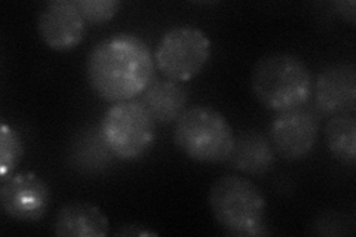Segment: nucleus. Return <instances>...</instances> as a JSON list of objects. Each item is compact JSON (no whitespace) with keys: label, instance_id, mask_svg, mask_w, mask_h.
<instances>
[{"label":"nucleus","instance_id":"nucleus-1","mask_svg":"<svg viewBox=\"0 0 356 237\" xmlns=\"http://www.w3.org/2000/svg\"><path fill=\"white\" fill-rule=\"evenodd\" d=\"M154 65L146 42L131 33H116L89 52L86 77L99 98L122 103L146 91L154 79Z\"/></svg>","mask_w":356,"mask_h":237},{"label":"nucleus","instance_id":"nucleus-9","mask_svg":"<svg viewBox=\"0 0 356 237\" xmlns=\"http://www.w3.org/2000/svg\"><path fill=\"white\" fill-rule=\"evenodd\" d=\"M86 21L76 0H51L38 15V33L42 42L52 51L74 49L85 38Z\"/></svg>","mask_w":356,"mask_h":237},{"label":"nucleus","instance_id":"nucleus-16","mask_svg":"<svg viewBox=\"0 0 356 237\" xmlns=\"http://www.w3.org/2000/svg\"><path fill=\"white\" fill-rule=\"evenodd\" d=\"M76 5L83 19L91 24H103L110 21L120 9L118 0H76Z\"/></svg>","mask_w":356,"mask_h":237},{"label":"nucleus","instance_id":"nucleus-4","mask_svg":"<svg viewBox=\"0 0 356 237\" xmlns=\"http://www.w3.org/2000/svg\"><path fill=\"white\" fill-rule=\"evenodd\" d=\"M235 141L229 120L213 107L193 106L175 120V145L197 163L229 161Z\"/></svg>","mask_w":356,"mask_h":237},{"label":"nucleus","instance_id":"nucleus-11","mask_svg":"<svg viewBox=\"0 0 356 237\" xmlns=\"http://www.w3.org/2000/svg\"><path fill=\"white\" fill-rule=\"evenodd\" d=\"M108 229L103 211L88 202L67 203L54 220V233L61 237H103Z\"/></svg>","mask_w":356,"mask_h":237},{"label":"nucleus","instance_id":"nucleus-2","mask_svg":"<svg viewBox=\"0 0 356 237\" xmlns=\"http://www.w3.org/2000/svg\"><path fill=\"white\" fill-rule=\"evenodd\" d=\"M209 209L226 233L238 237L269 234L267 203L261 190L248 178L226 175L211 186Z\"/></svg>","mask_w":356,"mask_h":237},{"label":"nucleus","instance_id":"nucleus-18","mask_svg":"<svg viewBox=\"0 0 356 237\" xmlns=\"http://www.w3.org/2000/svg\"><path fill=\"white\" fill-rule=\"evenodd\" d=\"M137 227H138V225H134V224L125 225V227L122 229L118 234H120V236H150V234H153L150 231H144L141 229L138 230Z\"/></svg>","mask_w":356,"mask_h":237},{"label":"nucleus","instance_id":"nucleus-8","mask_svg":"<svg viewBox=\"0 0 356 237\" xmlns=\"http://www.w3.org/2000/svg\"><path fill=\"white\" fill-rule=\"evenodd\" d=\"M319 123L314 113L306 108L282 111L270 125V142L276 153L286 161H302L318 141Z\"/></svg>","mask_w":356,"mask_h":237},{"label":"nucleus","instance_id":"nucleus-12","mask_svg":"<svg viewBox=\"0 0 356 237\" xmlns=\"http://www.w3.org/2000/svg\"><path fill=\"white\" fill-rule=\"evenodd\" d=\"M144 107L154 123H172L183 115L187 104V91L184 86L170 79H153V82L143 92Z\"/></svg>","mask_w":356,"mask_h":237},{"label":"nucleus","instance_id":"nucleus-17","mask_svg":"<svg viewBox=\"0 0 356 237\" xmlns=\"http://www.w3.org/2000/svg\"><path fill=\"white\" fill-rule=\"evenodd\" d=\"M334 10L336 14L340 15L344 21H348L349 24H355V2L353 0H344V2L334 3Z\"/></svg>","mask_w":356,"mask_h":237},{"label":"nucleus","instance_id":"nucleus-3","mask_svg":"<svg viewBox=\"0 0 356 237\" xmlns=\"http://www.w3.org/2000/svg\"><path fill=\"white\" fill-rule=\"evenodd\" d=\"M251 89L266 108L276 113L306 104L314 92V81L307 65L291 54H270L255 64Z\"/></svg>","mask_w":356,"mask_h":237},{"label":"nucleus","instance_id":"nucleus-10","mask_svg":"<svg viewBox=\"0 0 356 237\" xmlns=\"http://www.w3.org/2000/svg\"><path fill=\"white\" fill-rule=\"evenodd\" d=\"M316 107L328 116L353 115L356 108V69L353 64H331L314 83Z\"/></svg>","mask_w":356,"mask_h":237},{"label":"nucleus","instance_id":"nucleus-15","mask_svg":"<svg viewBox=\"0 0 356 237\" xmlns=\"http://www.w3.org/2000/svg\"><path fill=\"white\" fill-rule=\"evenodd\" d=\"M22 153H24V145H22L19 133L6 123H2L0 126V178L5 179L13 175Z\"/></svg>","mask_w":356,"mask_h":237},{"label":"nucleus","instance_id":"nucleus-14","mask_svg":"<svg viewBox=\"0 0 356 237\" xmlns=\"http://www.w3.org/2000/svg\"><path fill=\"white\" fill-rule=\"evenodd\" d=\"M330 153L340 163L353 166L356 162V119L353 115L331 116L324 129Z\"/></svg>","mask_w":356,"mask_h":237},{"label":"nucleus","instance_id":"nucleus-5","mask_svg":"<svg viewBox=\"0 0 356 237\" xmlns=\"http://www.w3.org/2000/svg\"><path fill=\"white\" fill-rule=\"evenodd\" d=\"M99 135L111 156L132 162L146 156L153 147L154 120L141 101H122L106 111Z\"/></svg>","mask_w":356,"mask_h":237},{"label":"nucleus","instance_id":"nucleus-13","mask_svg":"<svg viewBox=\"0 0 356 237\" xmlns=\"http://www.w3.org/2000/svg\"><path fill=\"white\" fill-rule=\"evenodd\" d=\"M230 165L248 175H264L275 163L272 142L257 132L241 135L229 157Z\"/></svg>","mask_w":356,"mask_h":237},{"label":"nucleus","instance_id":"nucleus-7","mask_svg":"<svg viewBox=\"0 0 356 237\" xmlns=\"http://www.w3.org/2000/svg\"><path fill=\"white\" fill-rule=\"evenodd\" d=\"M51 203V188L33 174H15L2 179L0 205L9 218L21 222H38L47 213Z\"/></svg>","mask_w":356,"mask_h":237},{"label":"nucleus","instance_id":"nucleus-6","mask_svg":"<svg viewBox=\"0 0 356 237\" xmlns=\"http://www.w3.org/2000/svg\"><path fill=\"white\" fill-rule=\"evenodd\" d=\"M211 40L204 30L180 26L168 30L154 51V64L170 81H192L211 58Z\"/></svg>","mask_w":356,"mask_h":237}]
</instances>
